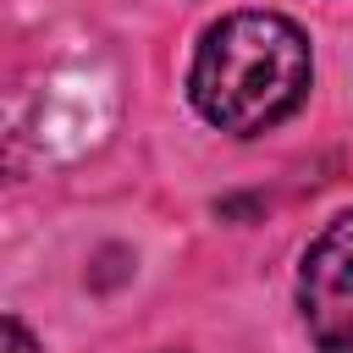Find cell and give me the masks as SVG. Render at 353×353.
<instances>
[{"instance_id": "6da1fadb", "label": "cell", "mask_w": 353, "mask_h": 353, "mask_svg": "<svg viewBox=\"0 0 353 353\" xmlns=\"http://www.w3.org/2000/svg\"><path fill=\"white\" fill-rule=\"evenodd\" d=\"M309 94V39L298 22L276 11H232L221 17L188 72L193 110L237 138H254L287 121Z\"/></svg>"}, {"instance_id": "7a4b0ae2", "label": "cell", "mask_w": 353, "mask_h": 353, "mask_svg": "<svg viewBox=\"0 0 353 353\" xmlns=\"http://www.w3.org/2000/svg\"><path fill=\"white\" fill-rule=\"evenodd\" d=\"M298 309L325 353H353V210H342L303 248Z\"/></svg>"}, {"instance_id": "3957f363", "label": "cell", "mask_w": 353, "mask_h": 353, "mask_svg": "<svg viewBox=\"0 0 353 353\" xmlns=\"http://www.w3.org/2000/svg\"><path fill=\"white\" fill-rule=\"evenodd\" d=\"M6 353H39V342H33V336H28V325H22V320H17V314H11V320H6Z\"/></svg>"}]
</instances>
